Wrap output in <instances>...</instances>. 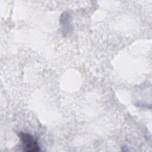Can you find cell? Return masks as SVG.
I'll use <instances>...</instances> for the list:
<instances>
[{
	"label": "cell",
	"mask_w": 152,
	"mask_h": 152,
	"mask_svg": "<svg viewBox=\"0 0 152 152\" xmlns=\"http://www.w3.org/2000/svg\"><path fill=\"white\" fill-rule=\"evenodd\" d=\"M18 136L23 145V150L27 152H36L40 151V147L34 138L26 132H20Z\"/></svg>",
	"instance_id": "cell-1"
}]
</instances>
